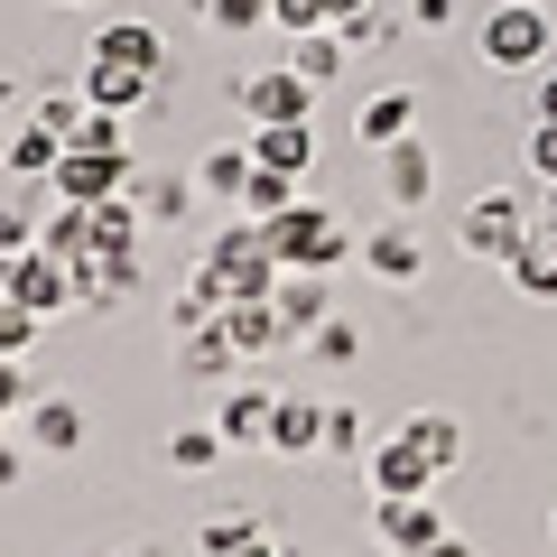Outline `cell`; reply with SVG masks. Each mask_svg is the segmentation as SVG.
<instances>
[{
	"label": "cell",
	"mask_w": 557,
	"mask_h": 557,
	"mask_svg": "<svg viewBox=\"0 0 557 557\" xmlns=\"http://www.w3.org/2000/svg\"><path fill=\"white\" fill-rule=\"evenodd\" d=\"M260 242H270L278 270H335V260L354 251V233L335 223V205H288V214L260 223Z\"/></svg>",
	"instance_id": "cell-1"
},
{
	"label": "cell",
	"mask_w": 557,
	"mask_h": 557,
	"mask_svg": "<svg viewBox=\"0 0 557 557\" xmlns=\"http://www.w3.org/2000/svg\"><path fill=\"white\" fill-rule=\"evenodd\" d=\"M548 47H557L548 0H502V10H483V65H502V75H539Z\"/></svg>",
	"instance_id": "cell-2"
},
{
	"label": "cell",
	"mask_w": 557,
	"mask_h": 557,
	"mask_svg": "<svg viewBox=\"0 0 557 557\" xmlns=\"http://www.w3.org/2000/svg\"><path fill=\"white\" fill-rule=\"evenodd\" d=\"M121 186H131V149H121V139H65L47 196L57 205H112Z\"/></svg>",
	"instance_id": "cell-3"
},
{
	"label": "cell",
	"mask_w": 557,
	"mask_h": 557,
	"mask_svg": "<svg viewBox=\"0 0 557 557\" xmlns=\"http://www.w3.org/2000/svg\"><path fill=\"white\" fill-rule=\"evenodd\" d=\"M530 233H539V214H530V196H511V186H483V196L456 214V242L474 260H511Z\"/></svg>",
	"instance_id": "cell-4"
},
{
	"label": "cell",
	"mask_w": 557,
	"mask_h": 557,
	"mask_svg": "<svg viewBox=\"0 0 557 557\" xmlns=\"http://www.w3.org/2000/svg\"><path fill=\"white\" fill-rule=\"evenodd\" d=\"M205 270L223 278V298H270L278 278V260H270V242H260V223H223L214 242H205Z\"/></svg>",
	"instance_id": "cell-5"
},
{
	"label": "cell",
	"mask_w": 557,
	"mask_h": 557,
	"mask_svg": "<svg viewBox=\"0 0 557 557\" xmlns=\"http://www.w3.org/2000/svg\"><path fill=\"white\" fill-rule=\"evenodd\" d=\"M0 288H10L28 317H57V307H75V270H65L57 251H20V260H0Z\"/></svg>",
	"instance_id": "cell-6"
},
{
	"label": "cell",
	"mask_w": 557,
	"mask_h": 557,
	"mask_svg": "<svg viewBox=\"0 0 557 557\" xmlns=\"http://www.w3.org/2000/svg\"><path fill=\"white\" fill-rule=\"evenodd\" d=\"M242 112L270 131V121H307L317 112V84L298 75V65H260V75H242Z\"/></svg>",
	"instance_id": "cell-7"
},
{
	"label": "cell",
	"mask_w": 557,
	"mask_h": 557,
	"mask_svg": "<svg viewBox=\"0 0 557 557\" xmlns=\"http://www.w3.org/2000/svg\"><path fill=\"white\" fill-rule=\"evenodd\" d=\"M94 65H131V75H159L168 84V38L149 20H102L94 28Z\"/></svg>",
	"instance_id": "cell-8"
},
{
	"label": "cell",
	"mask_w": 557,
	"mask_h": 557,
	"mask_svg": "<svg viewBox=\"0 0 557 557\" xmlns=\"http://www.w3.org/2000/svg\"><path fill=\"white\" fill-rule=\"evenodd\" d=\"M381 186H391L399 214H418V205H428V186H437V159H428V139H418V131L381 149Z\"/></svg>",
	"instance_id": "cell-9"
},
{
	"label": "cell",
	"mask_w": 557,
	"mask_h": 557,
	"mask_svg": "<svg viewBox=\"0 0 557 557\" xmlns=\"http://www.w3.org/2000/svg\"><path fill=\"white\" fill-rule=\"evenodd\" d=\"M372 530H381V548H391V557H428V548L446 539V520L409 493V502H381V511H372Z\"/></svg>",
	"instance_id": "cell-10"
},
{
	"label": "cell",
	"mask_w": 557,
	"mask_h": 557,
	"mask_svg": "<svg viewBox=\"0 0 557 557\" xmlns=\"http://www.w3.org/2000/svg\"><path fill=\"white\" fill-rule=\"evenodd\" d=\"M428 483H437V465L418 456L409 437H381V446H372V493H381V502H409V493H428Z\"/></svg>",
	"instance_id": "cell-11"
},
{
	"label": "cell",
	"mask_w": 557,
	"mask_h": 557,
	"mask_svg": "<svg viewBox=\"0 0 557 557\" xmlns=\"http://www.w3.org/2000/svg\"><path fill=\"white\" fill-rule=\"evenodd\" d=\"M20 418H28V446H38V456H75V446H84V409L57 399V391H38Z\"/></svg>",
	"instance_id": "cell-12"
},
{
	"label": "cell",
	"mask_w": 557,
	"mask_h": 557,
	"mask_svg": "<svg viewBox=\"0 0 557 557\" xmlns=\"http://www.w3.org/2000/svg\"><path fill=\"white\" fill-rule=\"evenodd\" d=\"M270 307H278L288 335H317V325H325V270H288V278L270 288Z\"/></svg>",
	"instance_id": "cell-13"
},
{
	"label": "cell",
	"mask_w": 557,
	"mask_h": 557,
	"mask_svg": "<svg viewBox=\"0 0 557 557\" xmlns=\"http://www.w3.org/2000/svg\"><path fill=\"white\" fill-rule=\"evenodd\" d=\"M317 446H325V399H278L270 456H317Z\"/></svg>",
	"instance_id": "cell-14"
},
{
	"label": "cell",
	"mask_w": 557,
	"mask_h": 557,
	"mask_svg": "<svg viewBox=\"0 0 557 557\" xmlns=\"http://www.w3.org/2000/svg\"><path fill=\"white\" fill-rule=\"evenodd\" d=\"M251 159L307 177V168H317V131H307V121H270V131H251Z\"/></svg>",
	"instance_id": "cell-15"
},
{
	"label": "cell",
	"mask_w": 557,
	"mask_h": 557,
	"mask_svg": "<svg viewBox=\"0 0 557 557\" xmlns=\"http://www.w3.org/2000/svg\"><path fill=\"white\" fill-rule=\"evenodd\" d=\"M159 94V75H131V65H94L84 57V102L94 112H131V102H149Z\"/></svg>",
	"instance_id": "cell-16"
},
{
	"label": "cell",
	"mask_w": 557,
	"mask_h": 557,
	"mask_svg": "<svg viewBox=\"0 0 557 557\" xmlns=\"http://www.w3.org/2000/svg\"><path fill=\"white\" fill-rule=\"evenodd\" d=\"M223 335H233V354L251 362V354H270L288 325H278V307H270V298H233V307H223Z\"/></svg>",
	"instance_id": "cell-17"
},
{
	"label": "cell",
	"mask_w": 557,
	"mask_h": 557,
	"mask_svg": "<svg viewBox=\"0 0 557 557\" xmlns=\"http://www.w3.org/2000/svg\"><path fill=\"white\" fill-rule=\"evenodd\" d=\"M270 418H278V399H270V391H233L214 428H223V446H270Z\"/></svg>",
	"instance_id": "cell-18"
},
{
	"label": "cell",
	"mask_w": 557,
	"mask_h": 557,
	"mask_svg": "<svg viewBox=\"0 0 557 557\" xmlns=\"http://www.w3.org/2000/svg\"><path fill=\"white\" fill-rule=\"evenodd\" d=\"M57 159H65V139L47 131V121H28L20 139H0V168H10V177H57Z\"/></svg>",
	"instance_id": "cell-19"
},
{
	"label": "cell",
	"mask_w": 557,
	"mask_h": 557,
	"mask_svg": "<svg viewBox=\"0 0 557 557\" xmlns=\"http://www.w3.org/2000/svg\"><path fill=\"white\" fill-rule=\"evenodd\" d=\"M409 131H418V94H409V84L362 102V139H372V149H391V139H409Z\"/></svg>",
	"instance_id": "cell-20"
},
{
	"label": "cell",
	"mask_w": 557,
	"mask_h": 557,
	"mask_svg": "<svg viewBox=\"0 0 557 557\" xmlns=\"http://www.w3.org/2000/svg\"><path fill=\"white\" fill-rule=\"evenodd\" d=\"M288 205H298V177H288V168H260V159H251V177H242V214L270 223V214H288Z\"/></svg>",
	"instance_id": "cell-21"
},
{
	"label": "cell",
	"mask_w": 557,
	"mask_h": 557,
	"mask_svg": "<svg viewBox=\"0 0 557 557\" xmlns=\"http://www.w3.org/2000/svg\"><path fill=\"white\" fill-rule=\"evenodd\" d=\"M502 270L520 278V298H557V242H548V233H530L511 260H502Z\"/></svg>",
	"instance_id": "cell-22"
},
{
	"label": "cell",
	"mask_w": 557,
	"mask_h": 557,
	"mask_svg": "<svg viewBox=\"0 0 557 557\" xmlns=\"http://www.w3.org/2000/svg\"><path fill=\"white\" fill-rule=\"evenodd\" d=\"M288 65H298V75H307V84L325 94V84L344 75V38H335V28H307V38H298V57H288Z\"/></svg>",
	"instance_id": "cell-23"
},
{
	"label": "cell",
	"mask_w": 557,
	"mask_h": 557,
	"mask_svg": "<svg viewBox=\"0 0 557 557\" xmlns=\"http://www.w3.org/2000/svg\"><path fill=\"white\" fill-rule=\"evenodd\" d=\"M362 260H372L381 278H418V233H409V223H391V233L362 242Z\"/></svg>",
	"instance_id": "cell-24"
},
{
	"label": "cell",
	"mask_w": 557,
	"mask_h": 557,
	"mask_svg": "<svg viewBox=\"0 0 557 557\" xmlns=\"http://www.w3.org/2000/svg\"><path fill=\"white\" fill-rule=\"evenodd\" d=\"M242 177H251V149H214V159L196 168V196H223V205H242Z\"/></svg>",
	"instance_id": "cell-25"
},
{
	"label": "cell",
	"mask_w": 557,
	"mask_h": 557,
	"mask_svg": "<svg viewBox=\"0 0 557 557\" xmlns=\"http://www.w3.org/2000/svg\"><path fill=\"white\" fill-rule=\"evenodd\" d=\"M399 437H409L418 456L437 465V474H446V465H456V418H437V409H428V418H409V428H399Z\"/></svg>",
	"instance_id": "cell-26"
},
{
	"label": "cell",
	"mask_w": 557,
	"mask_h": 557,
	"mask_svg": "<svg viewBox=\"0 0 557 557\" xmlns=\"http://www.w3.org/2000/svg\"><path fill=\"white\" fill-rule=\"evenodd\" d=\"M28 205H38V196H28ZM28 205H0V260L38 251V223H47V214H28Z\"/></svg>",
	"instance_id": "cell-27"
},
{
	"label": "cell",
	"mask_w": 557,
	"mask_h": 557,
	"mask_svg": "<svg viewBox=\"0 0 557 557\" xmlns=\"http://www.w3.org/2000/svg\"><path fill=\"white\" fill-rule=\"evenodd\" d=\"M38 325H47V317H28V307H20V298H10V288H0V354L20 362V354H28V344H38Z\"/></svg>",
	"instance_id": "cell-28"
},
{
	"label": "cell",
	"mask_w": 557,
	"mask_h": 557,
	"mask_svg": "<svg viewBox=\"0 0 557 557\" xmlns=\"http://www.w3.org/2000/svg\"><path fill=\"white\" fill-rule=\"evenodd\" d=\"M168 456H177L186 474H205V465L223 456V428H177V437H168Z\"/></svg>",
	"instance_id": "cell-29"
},
{
	"label": "cell",
	"mask_w": 557,
	"mask_h": 557,
	"mask_svg": "<svg viewBox=\"0 0 557 557\" xmlns=\"http://www.w3.org/2000/svg\"><path fill=\"white\" fill-rule=\"evenodd\" d=\"M84 112H94V102H75V94H38V121H47L57 139H75V131H84Z\"/></svg>",
	"instance_id": "cell-30"
},
{
	"label": "cell",
	"mask_w": 557,
	"mask_h": 557,
	"mask_svg": "<svg viewBox=\"0 0 557 557\" xmlns=\"http://www.w3.org/2000/svg\"><path fill=\"white\" fill-rule=\"evenodd\" d=\"M270 20L307 38V28H335V10H325V0H270Z\"/></svg>",
	"instance_id": "cell-31"
},
{
	"label": "cell",
	"mask_w": 557,
	"mask_h": 557,
	"mask_svg": "<svg viewBox=\"0 0 557 557\" xmlns=\"http://www.w3.org/2000/svg\"><path fill=\"white\" fill-rule=\"evenodd\" d=\"M520 159H530V177H557V121H530V139H520Z\"/></svg>",
	"instance_id": "cell-32"
},
{
	"label": "cell",
	"mask_w": 557,
	"mask_h": 557,
	"mask_svg": "<svg viewBox=\"0 0 557 557\" xmlns=\"http://www.w3.org/2000/svg\"><path fill=\"white\" fill-rule=\"evenodd\" d=\"M205 20H214V28H260V20H270V0H205Z\"/></svg>",
	"instance_id": "cell-33"
},
{
	"label": "cell",
	"mask_w": 557,
	"mask_h": 557,
	"mask_svg": "<svg viewBox=\"0 0 557 557\" xmlns=\"http://www.w3.org/2000/svg\"><path fill=\"white\" fill-rule=\"evenodd\" d=\"M28 399H38V391H28V362H10V354H0V418H20Z\"/></svg>",
	"instance_id": "cell-34"
},
{
	"label": "cell",
	"mask_w": 557,
	"mask_h": 557,
	"mask_svg": "<svg viewBox=\"0 0 557 557\" xmlns=\"http://www.w3.org/2000/svg\"><path fill=\"white\" fill-rule=\"evenodd\" d=\"M307 344H317L325 362H354V344H362V335H354V325H344V317H325V325H317V335H307Z\"/></svg>",
	"instance_id": "cell-35"
},
{
	"label": "cell",
	"mask_w": 557,
	"mask_h": 557,
	"mask_svg": "<svg viewBox=\"0 0 557 557\" xmlns=\"http://www.w3.org/2000/svg\"><path fill=\"white\" fill-rule=\"evenodd\" d=\"M344 446H362V418L335 399V409H325V456H344Z\"/></svg>",
	"instance_id": "cell-36"
},
{
	"label": "cell",
	"mask_w": 557,
	"mask_h": 557,
	"mask_svg": "<svg viewBox=\"0 0 557 557\" xmlns=\"http://www.w3.org/2000/svg\"><path fill=\"white\" fill-rule=\"evenodd\" d=\"M223 557H278V539H270V530H260V520H251V530H242V539H233V548H223Z\"/></svg>",
	"instance_id": "cell-37"
},
{
	"label": "cell",
	"mask_w": 557,
	"mask_h": 557,
	"mask_svg": "<svg viewBox=\"0 0 557 557\" xmlns=\"http://www.w3.org/2000/svg\"><path fill=\"white\" fill-rule=\"evenodd\" d=\"M456 10H465V0H409V20H418V28H446Z\"/></svg>",
	"instance_id": "cell-38"
},
{
	"label": "cell",
	"mask_w": 557,
	"mask_h": 557,
	"mask_svg": "<svg viewBox=\"0 0 557 557\" xmlns=\"http://www.w3.org/2000/svg\"><path fill=\"white\" fill-rule=\"evenodd\" d=\"M539 186H548V196H539V205H530V214H539V233H548V242H557V177H539Z\"/></svg>",
	"instance_id": "cell-39"
},
{
	"label": "cell",
	"mask_w": 557,
	"mask_h": 557,
	"mask_svg": "<svg viewBox=\"0 0 557 557\" xmlns=\"http://www.w3.org/2000/svg\"><path fill=\"white\" fill-rule=\"evenodd\" d=\"M530 121H557V65L539 75V112H530Z\"/></svg>",
	"instance_id": "cell-40"
},
{
	"label": "cell",
	"mask_w": 557,
	"mask_h": 557,
	"mask_svg": "<svg viewBox=\"0 0 557 557\" xmlns=\"http://www.w3.org/2000/svg\"><path fill=\"white\" fill-rule=\"evenodd\" d=\"M20 465H28V456H20V446H0V483H20Z\"/></svg>",
	"instance_id": "cell-41"
},
{
	"label": "cell",
	"mask_w": 557,
	"mask_h": 557,
	"mask_svg": "<svg viewBox=\"0 0 557 557\" xmlns=\"http://www.w3.org/2000/svg\"><path fill=\"white\" fill-rule=\"evenodd\" d=\"M428 557H474V548H465V539H456V530H446V539H437V548H428Z\"/></svg>",
	"instance_id": "cell-42"
},
{
	"label": "cell",
	"mask_w": 557,
	"mask_h": 557,
	"mask_svg": "<svg viewBox=\"0 0 557 557\" xmlns=\"http://www.w3.org/2000/svg\"><path fill=\"white\" fill-rule=\"evenodd\" d=\"M131 557H139V548H131Z\"/></svg>",
	"instance_id": "cell-43"
}]
</instances>
